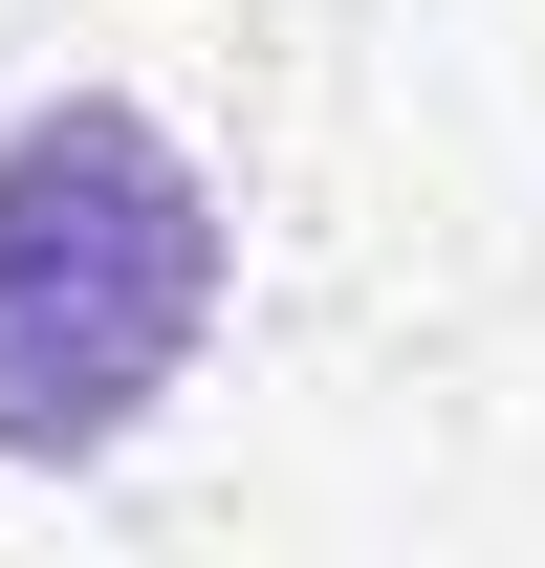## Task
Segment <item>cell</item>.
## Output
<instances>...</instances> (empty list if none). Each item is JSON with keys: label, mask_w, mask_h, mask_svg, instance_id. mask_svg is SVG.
Masks as SVG:
<instances>
[{"label": "cell", "mask_w": 545, "mask_h": 568, "mask_svg": "<svg viewBox=\"0 0 545 568\" xmlns=\"http://www.w3.org/2000/svg\"><path fill=\"white\" fill-rule=\"evenodd\" d=\"M218 328V175L132 88L0 110V459H110Z\"/></svg>", "instance_id": "obj_1"}]
</instances>
